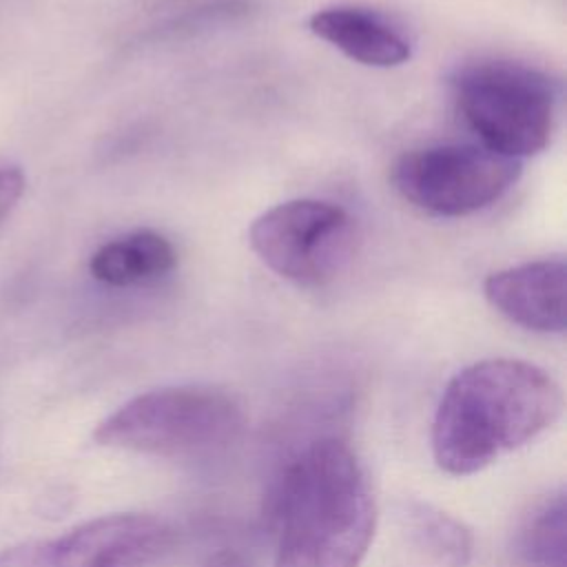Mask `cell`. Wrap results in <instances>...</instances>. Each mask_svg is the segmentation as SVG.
I'll use <instances>...</instances> for the list:
<instances>
[{"mask_svg":"<svg viewBox=\"0 0 567 567\" xmlns=\"http://www.w3.org/2000/svg\"><path fill=\"white\" fill-rule=\"evenodd\" d=\"M308 29L346 58L374 69L405 64L414 49L399 20L365 4L323 7L308 18Z\"/></svg>","mask_w":567,"mask_h":567,"instance_id":"9c48e42d","label":"cell"},{"mask_svg":"<svg viewBox=\"0 0 567 567\" xmlns=\"http://www.w3.org/2000/svg\"><path fill=\"white\" fill-rule=\"evenodd\" d=\"M204 567H250L237 551L233 549H221L217 554H213Z\"/></svg>","mask_w":567,"mask_h":567,"instance_id":"5bb4252c","label":"cell"},{"mask_svg":"<svg viewBox=\"0 0 567 567\" xmlns=\"http://www.w3.org/2000/svg\"><path fill=\"white\" fill-rule=\"evenodd\" d=\"M27 188V177L22 166L0 153V228L13 215L18 202L22 199Z\"/></svg>","mask_w":567,"mask_h":567,"instance_id":"4fadbf2b","label":"cell"},{"mask_svg":"<svg viewBox=\"0 0 567 567\" xmlns=\"http://www.w3.org/2000/svg\"><path fill=\"white\" fill-rule=\"evenodd\" d=\"M563 414V390L543 368L509 357L458 370L436 403L430 445L434 463L470 476L532 443Z\"/></svg>","mask_w":567,"mask_h":567,"instance_id":"7a4b0ae2","label":"cell"},{"mask_svg":"<svg viewBox=\"0 0 567 567\" xmlns=\"http://www.w3.org/2000/svg\"><path fill=\"white\" fill-rule=\"evenodd\" d=\"M565 261L536 259L492 272L483 281L487 303L507 321L534 332L565 330Z\"/></svg>","mask_w":567,"mask_h":567,"instance_id":"ba28073f","label":"cell"},{"mask_svg":"<svg viewBox=\"0 0 567 567\" xmlns=\"http://www.w3.org/2000/svg\"><path fill=\"white\" fill-rule=\"evenodd\" d=\"M450 93L461 122L494 153L523 159L551 142L560 86L534 64L507 58L465 62L452 73Z\"/></svg>","mask_w":567,"mask_h":567,"instance_id":"3957f363","label":"cell"},{"mask_svg":"<svg viewBox=\"0 0 567 567\" xmlns=\"http://www.w3.org/2000/svg\"><path fill=\"white\" fill-rule=\"evenodd\" d=\"M565 492H551L532 507L516 534V554L527 567H565Z\"/></svg>","mask_w":567,"mask_h":567,"instance_id":"7c38bea8","label":"cell"},{"mask_svg":"<svg viewBox=\"0 0 567 567\" xmlns=\"http://www.w3.org/2000/svg\"><path fill=\"white\" fill-rule=\"evenodd\" d=\"M520 173V159L481 144L450 142L401 153L390 168V184L427 215L467 217L496 204Z\"/></svg>","mask_w":567,"mask_h":567,"instance_id":"8992f818","label":"cell"},{"mask_svg":"<svg viewBox=\"0 0 567 567\" xmlns=\"http://www.w3.org/2000/svg\"><path fill=\"white\" fill-rule=\"evenodd\" d=\"M175 543L159 516L117 512L84 520L58 536L0 549V567H153Z\"/></svg>","mask_w":567,"mask_h":567,"instance_id":"52a82bcc","label":"cell"},{"mask_svg":"<svg viewBox=\"0 0 567 567\" xmlns=\"http://www.w3.org/2000/svg\"><path fill=\"white\" fill-rule=\"evenodd\" d=\"M401 532L416 567H467L470 563V532L454 516L427 503L405 505Z\"/></svg>","mask_w":567,"mask_h":567,"instance_id":"8fae6325","label":"cell"},{"mask_svg":"<svg viewBox=\"0 0 567 567\" xmlns=\"http://www.w3.org/2000/svg\"><path fill=\"white\" fill-rule=\"evenodd\" d=\"M241 427L244 410L230 392L184 383L128 399L95 425L93 439L146 456L199 458L226 450Z\"/></svg>","mask_w":567,"mask_h":567,"instance_id":"277c9868","label":"cell"},{"mask_svg":"<svg viewBox=\"0 0 567 567\" xmlns=\"http://www.w3.org/2000/svg\"><path fill=\"white\" fill-rule=\"evenodd\" d=\"M365 465L339 436L308 441L272 496L275 567H359L377 532Z\"/></svg>","mask_w":567,"mask_h":567,"instance_id":"6da1fadb","label":"cell"},{"mask_svg":"<svg viewBox=\"0 0 567 567\" xmlns=\"http://www.w3.org/2000/svg\"><path fill=\"white\" fill-rule=\"evenodd\" d=\"M248 241L281 279L301 288H321L354 257L357 224L339 204L297 197L264 210L250 224Z\"/></svg>","mask_w":567,"mask_h":567,"instance_id":"5b68a950","label":"cell"},{"mask_svg":"<svg viewBox=\"0 0 567 567\" xmlns=\"http://www.w3.org/2000/svg\"><path fill=\"white\" fill-rule=\"evenodd\" d=\"M175 266V246L153 228H135L113 237L89 259L93 279L111 288L146 286L166 277Z\"/></svg>","mask_w":567,"mask_h":567,"instance_id":"30bf717a","label":"cell"}]
</instances>
